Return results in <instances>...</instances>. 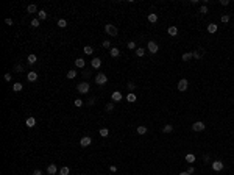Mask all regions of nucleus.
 I'll return each instance as SVG.
<instances>
[{
  "mask_svg": "<svg viewBox=\"0 0 234 175\" xmlns=\"http://www.w3.org/2000/svg\"><path fill=\"white\" fill-rule=\"evenodd\" d=\"M109 45H111V42H109V41H103V47H105V49H108Z\"/></svg>",
  "mask_w": 234,
  "mask_h": 175,
  "instance_id": "obj_41",
  "label": "nucleus"
},
{
  "mask_svg": "<svg viewBox=\"0 0 234 175\" xmlns=\"http://www.w3.org/2000/svg\"><path fill=\"white\" fill-rule=\"evenodd\" d=\"M179 175H191V173H187V172H181Z\"/></svg>",
  "mask_w": 234,
  "mask_h": 175,
  "instance_id": "obj_52",
  "label": "nucleus"
},
{
  "mask_svg": "<svg viewBox=\"0 0 234 175\" xmlns=\"http://www.w3.org/2000/svg\"><path fill=\"white\" fill-rule=\"evenodd\" d=\"M128 89H134V85H133V83H131V81L128 83Z\"/></svg>",
  "mask_w": 234,
  "mask_h": 175,
  "instance_id": "obj_50",
  "label": "nucleus"
},
{
  "mask_svg": "<svg viewBox=\"0 0 234 175\" xmlns=\"http://www.w3.org/2000/svg\"><path fill=\"white\" fill-rule=\"evenodd\" d=\"M137 133H139V134H145V133H147V127L139 125V127H137Z\"/></svg>",
  "mask_w": 234,
  "mask_h": 175,
  "instance_id": "obj_26",
  "label": "nucleus"
},
{
  "mask_svg": "<svg viewBox=\"0 0 234 175\" xmlns=\"http://www.w3.org/2000/svg\"><path fill=\"white\" fill-rule=\"evenodd\" d=\"M127 100H128V102H131V103H134V102H136L137 99H136V95H134L133 92H130V94L127 95Z\"/></svg>",
  "mask_w": 234,
  "mask_h": 175,
  "instance_id": "obj_25",
  "label": "nucleus"
},
{
  "mask_svg": "<svg viewBox=\"0 0 234 175\" xmlns=\"http://www.w3.org/2000/svg\"><path fill=\"white\" fill-rule=\"evenodd\" d=\"M186 161H187V163H194V161H195V156H194L192 153H187V155H186Z\"/></svg>",
  "mask_w": 234,
  "mask_h": 175,
  "instance_id": "obj_27",
  "label": "nucleus"
},
{
  "mask_svg": "<svg viewBox=\"0 0 234 175\" xmlns=\"http://www.w3.org/2000/svg\"><path fill=\"white\" fill-rule=\"evenodd\" d=\"M33 175H42V170H41V169H36V170L33 172Z\"/></svg>",
  "mask_w": 234,
  "mask_h": 175,
  "instance_id": "obj_44",
  "label": "nucleus"
},
{
  "mask_svg": "<svg viewBox=\"0 0 234 175\" xmlns=\"http://www.w3.org/2000/svg\"><path fill=\"white\" fill-rule=\"evenodd\" d=\"M173 131V127L172 125H166L164 127V133H172Z\"/></svg>",
  "mask_w": 234,
  "mask_h": 175,
  "instance_id": "obj_33",
  "label": "nucleus"
},
{
  "mask_svg": "<svg viewBox=\"0 0 234 175\" xmlns=\"http://www.w3.org/2000/svg\"><path fill=\"white\" fill-rule=\"evenodd\" d=\"M147 19H148V22H151V24H155V22L158 21V16H156L155 13H151V14H148V17H147Z\"/></svg>",
  "mask_w": 234,
  "mask_h": 175,
  "instance_id": "obj_20",
  "label": "nucleus"
},
{
  "mask_svg": "<svg viewBox=\"0 0 234 175\" xmlns=\"http://www.w3.org/2000/svg\"><path fill=\"white\" fill-rule=\"evenodd\" d=\"M27 78H28V81H36V80H38V73H36V72H28Z\"/></svg>",
  "mask_w": 234,
  "mask_h": 175,
  "instance_id": "obj_15",
  "label": "nucleus"
},
{
  "mask_svg": "<svg viewBox=\"0 0 234 175\" xmlns=\"http://www.w3.org/2000/svg\"><path fill=\"white\" fill-rule=\"evenodd\" d=\"M181 58H183V61H191V60L194 58V55H192L191 52H187V53H183Z\"/></svg>",
  "mask_w": 234,
  "mask_h": 175,
  "instance_id": "obj_18",
  "label": "nucleus"
},
{
  "mask_svg": "<svg viewBox=\"0 0 234 175\" xmlns=\"http://www.w3.org/2000/svg\"><path fill=\"white\" fill-rule=\"evenodd\" d=\"M194 172H195L194 167H189V169H187V173H194Z\"/></svg>",
  "mask_w": 234,
  "mask_h": 175,
  "instance_id": "obj_49",
  "label": "nucleus"
},
{
  "mask_svg": "<svg viewBox=\"0 0 234 175\" xmlns=\"http://www.w3.org/2000/svg\"><path fill=\"white\" fill-rule=\"evenodd\" d=\"M192 55H194V58H195V60H200V58H201L200 52H197V50H195V52H192Z\"/></svg>",
  "mask_w": 234,
  "mask_h": 175,
  "instance_id": "obj_37",
  "label": "nucleus"
},
{
  "mask_svg": "<svg viewBox=\"0 0 234 175\" xmlns=\"http://www.w3.org/2000/svg\"><path fill=\"white\" fill-rule=\"evenodd\" d=\"M108 134H109V130H108V128H102V130H100V136L106 138Z\"/></svg>",
  "mask_w": 234,
  "mask_h": 175,
  "instance_id": "obj_32",
  "label": "nucleus"
},
{
  "mask_svg": "<svg viewBox=\"0 0 234 175\" xmlns=\"http://www.w3.org/2000/svg\"><path fill=\"white\" fill-rule=\"evenodd\" d=\"M89 89H91V86H89V83L83 81V83H80V85L77 86V91L80 94H87L89 92Z\"/></svg>",
  "mask_w": 234,
  "mask_h": 175,
  "instance_id": "obj_2",
  "label": "nucleus"
},
{
  "mask_svg": "<svg viewBox=\"0 0 234 175\" xmlns=\"http://www.w3.org/2000/svg\"><path fill=\"white\" fill-rule=\"evenodd\" d=\"M136 55L137 56H144V55H145V49H142V47L136 49Z\"/></svg>",
  "mask_w": 234,
  "mask_h": 175,
  "instance_id": "obj_29",
  "label": "nucleus"
},
{
  "mask_svg": "<svg viewBox=\"0 0 234 175\" xmlns=\"http://www.w3.org/2000/svg\"><path fill=\"white\" fill-rule=\"evenodd\" d=\"M92 52H94V49L91 47V45H86V47H84V53L86 55H92Z\"/></svg>",
  "mask_w": 234,
  "mask_h": 175,
  "instance_id": "obj_31",
  "label": "nucleus"
},
{
  "mask_svg": "<svg viewBox=\"0 0 234 175\" xmlns=\"http://www.w3.org/2000/svg\"><path fill=\"white\" fill-rule=\"evenodd\" d=\"M147 49H148V52H150V53H156V52L159 50L158 44H156L155 41H150V42H148V45H147Z\"/></svg>",
  "mask_w": 234,
  "mask_h": 175,
  "instance_id": "obj_5",
  "label": "nucleus"
},
{
  "mask_svg": "<svg viewBox=\"0 0 234 175\" xmlns=\"http://www.w3.org/2000/svg\"><path fill=\"white\" fill-rule=\"evenodd\" d=\"M58 27H59V28H64V27H67V22L64 19H59L58 21Z\"/></svg>",
  "mask_w": 234,
  "mask_h": 175,
  "instance_id": "obj_30",
  "label": "nucleus"
},
{
  "mask_svg": "<svg viewBox=\"0 0 234 175\" xmlns=\"http://www.w3.org/2000/svg\"><path fill=\"white\" fill-rule=\"evenodd\" d=\"M94 102H95V99L92 97V99H89V105H94Z\"/></svg>",
  "mask_w": 234,
  "mask_h": 175,
  "instance_id": "obj_51",
  "label": "nucleus"
},
{
  "mask_svg": "<svg viewBox=\"0 0 234 175\" xmlns=\"http://www.w3.org/2000/svg\"><path fill=\"white\" fill-rule=\"evenodd\" d=\"M91 66H92L94 69H98V67L102 66V60H100V58H94V60L91 61Z\"/></svg>",
  "mask_w": 234,
  "mask_h": 175,
  "instance_id": "obj_10",
  "label": "nucleus"
},
{
  "mask_svg": "<svg viewBox=\"0 0 234 175\" xmlns=\"http://www.w3.org/2000/svg\"><path fill=\"white\" fill-rule=\"evenodd\" d=\"M75 66L80 67V69H84V60L83 58H77L75 60Z\"/></svg>",
  "mask_w": 234,
  "mask_h": 175,
  "instance_id": "obj_14",
  "label": "nucleus"
},
{
  "mask_svg": "<svg viewBox=\"0 0 234 175\" xmlns=\"http://www.w3.org/2000/svg\"><path fill=\"white\" fill-rule=\"evenodd\" d=\"M38 19H39V21H45V19H47V13H45V11H39V13H38Z\"/></svg>",
  "mask_w": 234,
  "mask_h": 175,
  "instance_id": "obj_22",
  "label": "nucleus"
},
{
  "mask_svg": "<svg viewBox=\"0 0 234 175\" xmlns=\"http://www.w3.org/2000/svg\"><path fill=\"white\" fill-rule=\"evenodd\" d=\"M83 105V100L81 99H75V106H81Z\"/></svg>",
  "mask_w": 234,
  "mask_h": 175,
  "instance_id": "obj_38",
  "label": "nucleus"
},
{
  "mask_svg": "<svg viewBox=\"0 0 234 175\" xmlns=\"http://www.w3.org/2000/svg\"><path fill=\"white\" fill-rule=\"evenodd\" d=\"M13 89L16 91V92H20V91L24 89V86H22V83H14V86H13Z\"/></svg>",
  "mask_w": 234,
  "mask_h": 175,
  "instance_id": "obj_21",
  "label": "nucleus"
},
{
  "mask_svg": "<svg viewBox=\"0 0 234 175\" xmlns=\"http://www.w3.org/2000/svg\"><path fill=\"white\" fill-rule=\"evenodd\" d=\"M208 31L209 33H215V31H217V25H215V24H209L208 25Z\"/></svg>",
  "mask_w": 234,
  "mask_h": 175,
  "instance_id": "obj_24",
  "label": "nucleus"
},
{
  "mask_svg": "<svg viewBox=\"0 0 234 175\" xmlns=\"http://www.w3.org/2000/svg\"><path fill=\"white\" fill-rule=\"evenodd\" d=\"M192 130H194V131H203V130H204V124H203V122H195V124L192 125Z\"/></svg>",
  "mask_w": 234,
  "mask_h": 175,
  "instance_id": "obj_7",
  "label": "nucleus"
},
{
  "mask_svg": "<svg viewBox=\"0 0 234 175\" xmlns=\"http://www.w3.org/2000/svg\"><path fill=\"white\" fill-rule=\"evenodd\" d=\"M109 170H111V172H115L117 167H115V166H109Z\"/></svg>",
  "mask_w": 234,
  "mask_h": 175,
  "instance_id": "obj_48",
  "label": "nucleus"
},
{
  "mask_svg": "<svg viewBox=\"0 0 234 175\" xmlns=\"http://www.w3.org/2000/svg\"><path fill=\"white\" fill-rule=\"evenodd\" d=\"M212 169H214L215 172H220V170L223 169V163H222V161H214V163H212Z\"/></svg>",
  "mask_w": 234,
  "mask_h": 175,
  "instance_id": "obj_8",
  "label": "nucleus"
},
{
  "mask_svg": "<svg viewBox=\"0 0 234 175\" xmlns=\"http://www.w3.org/2000/svg\"><path fill=\"white\" fill-rule=\"evenodd\" d=\"M105 31L109 34V36H117V34H119V30H117V27H115V25H111V24L105 25Z\"/></svg>",
  "mask_w": 234,
  "mask_h": 175,
  "instance_id": "obj_1",
  "label": "nucleus"
},
{
  "mask_svg": "<svg viewBox=\"0 0 234 175\" xmlns=\"http://www.w3.org/2000/svg\"><path fill=\"white\" fill-rule=\"evenodd\" d=\"M111 100H114V102H120V100H122V92H119V91H114L112 95H111Z\"/></svg>",
  "mask_w": 234,
  "mask_h": 175,
  "instance_id": "obj_9",
  "label": "nucleus"
},
{
  "mask_svg": "<svg viewBox=\"0 0 234 175\" xmlns=\"http://www.w3.org/2000/svg\"><path fill=\"white\" fill-rule=\"evenodd\" d=\"M109 55H111L112 58H117V56L120 55V50H119V49H115V47H112V49L109 50Z\"/></svg>",
  "mask_w": 234,
  "mask_h": 175,
  "instance_id": "obj_16",
  "label": "nucleus"
},
{
  "mask_svg": "<svg viewBox=\"0 0 234 175\" xmlns=\"http://www.w3.org/2000/svg\"><path fill=\"white\" fill-rule=\"evenodd\" d=\"M66 77H67L69 80H74V78L77 77V70H69V72H67V75H66Z\"/></svg>",
  "mask_w": 234,
  "mask_h": 175,
  "instance_id": "obj_23",
  "label": "nucleus"
},
{
  "mask_svg": "<svg viewBox=\"0 0 234 175\" xmlns=\"http://www.w3.org/2000/svg\"><path fill=\"white\" fill-rule=\"evenodd\" d=\"M11 77H13V75H10V73H5V75H3V78H5L6 81H10V80H11Z\"/></svg>",
  "mask_w": 234,
  "mask_h": 175,
  "instance_id": "obj_42",
  "label": "nucleus"
},
{
  "mask_svg": "<svg viewBox=\"0 0 234 175\" xmlns=\"http://www.w3.org/2000/svg\"><path fill=\"white\" fill-rule=\"evenodd\" d=\"M167 33H169L170 36H176V34H178V28H176L175 25H172V27H169V28H167Z\"/></svg>",
  "mask_w": 234,
  "mask_h": 175,
  "instance_id": "obj_13",
  "label": "nucleus"
},
{
  "mask_svg": "<svg viewBox=\"0 0 234 175\" xmlns=\"http://www.w3.org/2000/svg\"><path fill=\"white\" fill-rule=\"evenodd\" d=\"M5 24H6V25H13V21H11V19H5Z\"/></svg>",
  "mask_w": 234,
  "mask_h": 175,
  "instance_id": "obj_46",
  "label": "nucleus"
},
{
  "mask_svg": "<svg viewBox=\"0 0 234 175\" xmlns=\"http://www.w3.org/2000/svg\"><path fill=\"white\" fill-rule=\"evenodd\" d=\"M47 172L50 173V175H53V173H56L58 172V167H56V164H49V167H47Z\"/></svg>",
  "mask_w": 234,
  "mask_h": 175,
  "instance_id": "obj_12",
  "label": "nucleus"
},
{
  "mask_svg": "<svg viewBox=\"0 0 234 175\" xmlns=\"http://www.w3.org/2000/svg\"><path fill=\"white\" fill-rule=\"evenodd\" d=\"M200 13H201V14H206V13H208V8H206V6H201V8H200Z\"/></svg>",
  "mask_w": 234,
  "mask_h": 175,
  "instance_id": "obj_40",
  "label": "nucleus"
},
{
  "mask_svg": "<svg viewBox=\"0 0 234 175\" xmlns=\"http://www.w3.org/2000/svg\"><path fill=\"white\" fill-rule=\"evenodd\" d=\"M106 81H108V77L105 75V73H97V77H95V83H97V85L103 86V85H106Z\"/></svg>",
  "mask_w": 234,
  "mask_h": 175,
  "instance_id": "obj_3",
  "label": "nucleus"
},
{
  "mask_svg": "<svg viewBox=\"0 0 234 175\" xmlns=\"http://www.w3.org/2000/svg\"><path fill=\"white\" fill-rule=\"evenodd\" d=\"M220 3H222V5H223V6H226V5H228V3H229V0H222V2H220Z\"/></svg>",
  "mask_w": 234,
  "mask_h": 175,
  "instance_id": "obj_47",
  "label": "nucleus"
},
{
  "mask_svg": "<svg viewBox=\"0 0 234 175\" xmlns=\"http://www.w3.org/2000/svg\"><path fill=\"white\" fill-rule=\"evenodd\" d=\"M91 142H92V139H91L89 136H84V138H81V139H80V145H81V147L91 145Z\"/></svg>",
  "mask_w": 234,
  "mask_h": 175,
  "instance_id": "obj_6",
  "label": "nucleus"
},
{
  "mask_svg": "<svg viewBox=\"0 0 234 175\" xmlns=\"http://www.w3.org/2000/svg\"><path fill=\"white\" fill-rule=\"evenodd\" d=\"M114 109V103H108L106 105V111H112Z\"/></svg>",
  "mask_w": 234,
  "mask_h": 175,
  "instance_id": "obj_39",
  "label": "nucleus"
},
{
  "mask_svg": "<svg viewBox=\"0 0 234 175\" xmlns=\"http://www.w3.org/2000/svg\"><path fill=\"white\" fill-rule=\"evenodd\" d=\"M39 22H41L39 19H33L31 21V27H34V28H36V27H39Z\"/></svg>",
  "mask_w": 234,
  "mask_h": 175,
  "instance_id": "obj_35",
  "label": "nucleus"
},
{
  "mask_svg": "<svg viewBox=\"0 0 234 175\" xmlns=\"http://www.w3.org/2000/svg\"><path fill=\"white\" fill-rule=\"evenodd\" d=\"M25 125L28 127V128H33V127L36 125V119H34V117H28V119L25 121Z\"/></svg>",
  "mask_w": 234,
  "mask_h": 175,
  "instance_id": "obj_11",
  "label": "nucleus"
},
{
  "mask_svg": "<svg viewBox=\"0 0 234 175\" xmlns=\"http://www.w3.org/2000/svg\"><path fill=\"white\" fill-rule=\"evenodd\" d=\"M27 61H28V64H34L36 61H38V56H36V55H28V58H27Z\"/></svg>",
  "mask_w": 234,
  "mask_h": 175,
  "instance_id": "obj_17",
  "label": "nucleus"
},
{
  "mask_svg": "<svg viewBox=\"0 0 234 175\" xmlns=\"http://www.w3.org/2000/svg\"><path fill=\"white\" fill-rule=\"evenodd\" d=\"M69 167H66V166H64V167H61L59 169V175H69Z\"/></svg>",
  "mask_w": 234,
  "mask_h": 175,
  "instance_id": "obj_28",
  "label": "nucleus"
},
{
  "mask_svg": "<svg viewBox=\"0 0 234 175\" xmlns=\"http://www.w3.org/2000/svg\"><path fill=\"white\" fill-rule=\"evenodd\" d=\"M27 11H28V13H39L36 5H28V6H27Z\"/></svg>",
  "mask_w": 234,
  "mask_h": 175,
  "instance_id": "obj_19",
  "label": "nucleus"
},
{
  "mask_svg": "<svg viewBox=\"0 0 234 175\" xmlns=\"http://www.w3.org/2000/svg\"><path fill=\"white\" fill-rule=\"evenodd\" d=\"M134 47H136V44H134L133 41H131V42H128V49H131V50H133Z\"/></svg>",
  "mask_w": 234,
  "mask_h": 175,
  "instance_id": "obj_43",
  "label": "nucleus"
},
{
  "mask_svg": "<svg viewBox=\"0 0 234 175\" xmlns=\"http://www.w3.org/2000/svg\"><path fill=\"white\" fill-rule=\"evenodd\" d=\"M222 22H223V24L229 22V16H228V14H223V16H222Z\"/></svg>",
  "mask_w": 234,
  "mask_h": 175,
  "instance_id": "obj_36",
  "label": "nucleus"
},
{
  "mask_svg": "<svg viewBox=\"0 0 234 175\" xmlns=\"http://www.w3.org/2000/svg\"><path fill=\"white\" fill-rule=\"evenodd\" d=\"M83 75H84V77L87 78L89 75H91V72H89V70H84V69H83Z\"/></svg>",
  "mask_w": 234,
  "mask_h": 175,
  "instance_id": "obj_45",
  "label": "nucleus"
},
{
  "mask_svg": "<svg viewBox=\"0 0 234 175\" xmlns=\"http://www.w3.org/2000/svg\"><path fill=\"white\" fill-rule=\"evenodd\" d=\"M187 86H189V83H187L186 78H183V80L178 81V91H181V92H184V91L187 89Z\"/></svg>",
  "mask_w": 234,
  "mask_h": 175,
  "instance_id": "obj_4",
  "label": "nucleus"
},
{
  "mask_svg": "<svg viewBox=\"0 0 234 175\" xmlns=\"http://www.w3.org/2000/svg\"><path fill=\"white\" fill-rule=\"evenodd\" d=\"M24 69H25V67H24V66H20V64H16V67H14V70H16V72H24Z\"/></svg>",
  "mask_w": 234,
  "mask_h": 175,
  "instance_id": "obj_34",
  "label": "nucleus"
}]
</instances>
